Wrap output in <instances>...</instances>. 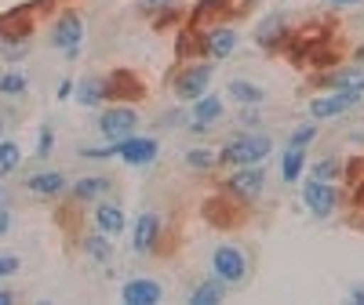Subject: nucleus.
<instances>
[{"mask_svg":"<svg viewBox=\"0 0 364 305\" xmlns=\"http://www.w3.org/2000/svg\"><path fill=\"white\" fill-rule=\"evenodd\" d=\"M117 157V142H106V145H87L80 149V160H109Z\"/></svg>","mask_w":364,"mask_h":305,"instance_id":"c756f323","label":"nucleus"},{"mask_svg":"<svg viewBox=\"0 0 364 305\" xmlns=\"http://www.w3.org/2000/svg\"><path fill=\"white\" fill-rule=\"evenodd\" d=\"M208 62H226V58L237 51V29L233 26H211L204 40H200Z\"/></svg>","mask_w":364,"mask_h":305,"instance_id":"f8f14e48","label":"nucleus"},{"mask_svg":"<svg viewBox=\"0 0 364 305\" xmlns=\"http://www.w3.org/2000/svg\"><path fill=\"white\" fill-rule=\"evenodd\" d=\"M113 236H106V233H91V236H84L80 240V251L91 258V262H95V265H109L113 262V243H109Z\"/></svg>","mask_w":364,"mask_h":305,"instance_id":"412c9836","label":"nucleus"},{"mask_svg":"<svg viewBox=\"0 0 364 305\" xmlns=\"http://www.w3.org/2000/svg\"><path fill=\"white\" fill-rule=\"evenodd\" d=\"M70 189V178L63 171H37L26 178V193L29 196H41V200H55Z\"/></svg>","mask_w":364,"mask_h":305,"instance_id":"ddd939ff","label":"nucleus"},{"mask_svg":"<svg viewBox=\"0 0 364 305\" xmlns=\"http://www.w3.org/2000/svg\"><path fill=\"white\" fill-rule=\"evenodd\" d=\"M339 171H343V164H339L336 157H324V160H317V164L310 167V174H317V178H328V182H336V178H339Z\"/></svg>","mask_w":364,"mask_h":305,"instance_id":"c85d7f7f","label":"nucleus"},{"mask_svg":"<svg viewBox=\"0 0 364 305\" xmlns=\"http://www.w3.org/2000/svg\"><path fill=\"white\" fill-rule=\"evenodd\" d=\"M350 301H353V305H364V284H357V287L350 291Z\"/></svg>","mask_w":364,"mask_h":305,"instance_id":"f704fd0d","label":"nucleus"},{"mask_svg":"<svg viewBox=\"0 0 364 305\" xmlns=\"http://www.w3.org/2000/svg\"><path fill=\"white\" fill-rule=\"evenodd\" d=\"M0 55H4V62H22L29 55V40H0Z\"/></svg>","mask_w":364,"mask_h":305,"instance_id":"cd10ccee","label":"nucleus"},{"mask_svg":"<svg viewBox=\"0 0 364 305\" xmlns=\"http://www.w3.org/2000/svg\"><path fill=\"white\" fill-rule=\"evenodd\" d=\"M8 233H11V211L0 207V236H8Z\"/></svg>","mask_w":364,"mask_h":305,"instance_id":"473e14b6","label":"nucleus"},{"mask_svg":"<svg viewBox=\"0 0 364 305\" xmlns=\"http://www.w3.org/2000/svg\"><path fill=\"white\" fill-rule=\"evenodd\" d=\"M331 4H336V8H357L360 0H331Z\"/></svg>","mask_w":364,"mask_h":305,"instance_id":"c9c22d12","label":"nucleus"},{"mask_svg":"<svg viewBox=\"0 0 364 305\" xmlns=\"http://www.w3.org/2000/svg\"><path fill=\"white\" fill-rule=\"evenodd\" d=\"M226 99H233L237 106H262L266 102V87H259V84H252V80H230L226 84Z\"/></svg>","mask_w":364,"mask_h":305,"instance_id":"6ab92c4d","label":"nucleus"},{"mask_svg":"<svg viewBox=\"0 0 364 305\" xmlns=\"http://www.w3.org/2000/svg\"><path fill=\"white\" fill-rule=\"evenodd\" d=\"M266 189V171L262 164H248V167H237L226 182H223V193L233 196L237 204H255Z\"/></svg>","mask_w":364,"mask_h":305,"instance_id":"423d86ee","label":"nucleus"},{"mask_svg":"<svg viewBox=\"0 0 364 305\" xmlns=\"http://www.w3.org/2000/svg\"><path fill=\"white\" fill-rule=\"evenodd\" d=\"M161 233H164V218L157 215V211H142L135 229H132V251L135 255H154L157 243H161Z\"/></svg>","mask_w":364,"mask_h":305,"instance_id":"1a4fd4ad","label":"nucleus"},{"mask_svg":"<svg viewBox=\"0 0 364 305\" xmlns=\"http://www.w3.org/2000/svg\"><path fill=\"white\" fill-rule=\"evenodd\" d=\"M0 200H4V189H0Z\"/></svg>","mask_w":364,"mask_h":305,"instance_id":"58836bf2","label":"nucleus"},{"mask_svg":"<svg viewBox=\"0 0 364 305\" xmlns=\"http://www.w3.org/2000/svg\"><path fill=\"white\" fill-rule=\"evenodd\" d=\"M284 37H288V18H284V15H269V18L259 26V33H255V40H259L262 51H273L277 44H284Z\"/></svg>","mask_w":364,"mask_h":305,"instance_id":"aec40b11","label":"nucleus"},{"mask_svg":"<svg viewBox=\"0 0 364 305\" xmlns=\"http://www.w3.org/2000/svg\"><path fill=\"white\" fill-rule=\"evenodd\" d=\"M11 301H15V294H11V291H0V305H11Z\"/></svg>","mask_w":364,"mask_h":305,"instance_id":"e433bc0d","label":"nucleus"},{"mask_svg":"<svg viewBox=\"0 0 364 305\" xmlns=\"http://www.w3.org/2000/svg\"><path fill=\"white\" fill-rule=\"evenodd\" d=\"M109 186H113V182L106 174H87V178L70 182L66 193H73V200H80V204H91V200H102L109 193Z\"/></svg>","mask_w":364,"mask_h":305,"instance_id":"f3484780","label":"nucleus"},{"mask_svg":"<svg viewBox=\"0 0 364 305\" xmlns=\"http://www.w3.org/2000/svg\"><path fill=\"white\" fill-rule=\"evenodd\" d=\"M328 91H353V95H364V62L360 66H339L317 80Z\"/></svg>","mask_w":364,"mask_h":305,"instance_id":"2eb2a0df","label":"nucleus"},{"mask_svg":"<svg viewBox=\"0 0 364 305\" xmlns=\"http://www.w3.org/2000/svg\"><path fill=\"white\" fill-rule=\"evenodd\" d=\"M302 171H306V149L288 145L284 157H281V178H284V186H299Z\"/></svg>","mask_w":364,"mask_h":305,"instance_id":"4be33fe9","label":"nucleus"},{"mask_svg":"<svg viewBox=\"0 0 364 305\" xmlns=\"http://www.w3.org/2000/svg\"><path fill=\"white\" fill-rule=\"evenodd\" d=\"M157 152H161V142L157 138H146V135H132L124 142H117V157L124 160L128 167H149L157 160Z\"/></svg>","mask_w":364,"mask_h":305,"instance_id":"9d476101","label":"nucleus"},{"mask_svg":"<svg viewBox=\"0 0 364 305\" xmlns=\"http://www.w3.org/2000/svg\"><path fill=\"white\" fill-rule=\"evenodd\" d=\"M269 152H273V138L266 131H240L219 149V164L248 167V164H262Z\"/></svg>","mask_w":364,"mask_h":305,"instance_id":"f257e3e1","label":"nucleus"},{"mask_svg":"<svg viewBox=\"0 0 364 305\" xmlns=\"http://www.w3.org/2000/svg\"><path fill=\"white\" fill-rule=\"evenodd\" d=\"M360 102L364 95H353V91H324V95L310 99V120H339Z\"/></svg>","mask_w":364,"mask_h":305,"instance_id":"6e6552de","label":"nucleus"},{"mask_svg":"<svg viewBox=\"0 0 364 305\" xmlns=\"http://www.w3.org/2000/svg\"><path fill=\"white\" fill-rule=\"evenodd\" d=\"M142 124V116L135 106H124V102H117V106H106L99 109V120H95V131L102 135V142H124L139 131Z\"/></svg>","mask_w":364,"mask_h":305,"instance_id":"f03ea898","label":"nucleus"},{"mask_svg":"<svg viewBox=\"0 0 364 305\" xmlns=\"http://www.w3.org/2000/svg\"><path fill=\"white\" fill-rule=\"evenodd\" d=\"M26 91H29V77H26L18 66L0 73V95H4V99H22Z\"/></svg>","mask_w":364,"mask_h":305,"instance_id":"b1692460","label":"nucleus"},{"mask_svg":"<svg viewBox=\"0 0 364 305\" xmlns=\"http://www.w3.org/2000/svg\"><path fill=\"white\" fill-rule=\"evenodd\" d=\"M211 277H219L226 287H240L252 277V262L240 248H233V243H219V248L211 251Z\"/></svg>","mask_w":364,"mask_h":305,"instance_id":"7ed1b4c3","label":"nucleus"},{"mask_svg":"<svg viewBox=\"0 0 364 305\" xmlns=\"http://www.w3.org/2000/svg\"><path fill=\"white\" fill-rule=\"evenodd\" d=\"M70 95H73V80H63V84H58V99H63V102H66Z\"/></svg>","mask_w":364,"mask_h":305,"instance_id":"72a5a7b5","label":"nucleus"},{"mask_svg":"<svg viewBox=\"0 0 364 305\" xmlns=\"http://www.w3.org/2000/svg\"><path fill=\"white\" fill-rule=\"evenodd\" d=\"M22 167V149L11 138H0V178H8Z\"/></svg>","mask_w":364,"mask_h":305,"instance_id":"393cba45","label":"nucleus"},{"mask_svg":"<svg viewBox=\"0 0 364 305\" xmlns=\"http://www.w3.org/2000/svg\"><path fill=\"white\" fill-rule=\"evenodd\" d=\"M4 135H8V116L0 113V138H4Z\"/></svg>","mask_w":364,"mask_h":305,"instance_id":"4c0bfd02","label":"nucleus"},{"mask_svg":"<svg viewBox=\"0 0 364 305\" xmlns=\"http://www.w3.org/2000/svg\"><path fill=\"white\" fill-rule=\"evenodd\" d=\"M73 95H77V102L87 106V109H102V102H109V95H106V77H99V73L80 77V80L73 84Z\"/></svg>","mask_w":364,"mask_h":305,"instance_id":"dca6fc26","label":"nucleus"},{"mask_svg":"<svg viewBox=\"0 0 364 305\" xmlns=\"http://www.w3.org/2000/svg\"><path fill=\"white\" fill-rule=\"evenodd\" d=\"M299 193H302V204H306V211L314 218H331V215H336V207H339V186H336V182L310 174L299 186Z\"/></svg>","mask_w":364,"mask_h":305,"instance_id":"39448f33","label":"nucleus"},{"mask_svg":"<svg viewBox=\"0 0 364 305\" xmlns=\"http://www.w3.org/2000/svg\"><path fill=\"white\" fill-rule=\"evenodd\" d=\"M219 116H223V99L219 95H204L190 102V131L193 135H208L211 124H219Z\"/></svg>","mask_w":364,"mask_h":305,"instance_id":"9b49d317","label":"nucleus"},{"mask_svg":"<svg viewBox=\"0 0 364 305\" xmlns=\"http://www.w3.org/2000/svg\"><path fill=\"white\" fill-rule=\"evenodd\" d=\"M91 222H95V229L106 233V236H120L128 229V218H124V211H120L117 204H99L95 215H91Z\"/></svg>","mask_w":364,"mask_h":305,"instance_id":"a211bd4d","label":"nucleus"},{"mask_svg":"<svg viewBox=\"0 0 364 305\" xmlns=\"http://www.w3.org/2000/svg\"><path fill=\"white\" fill-rule=\"evenodd\" d=\"M226 284L219 280V277H208L204 284H197L193 291H190V305H219L223 298H226Z\"/></svg>","mask_w":364,"mask_h":305,"instance_id":"5701e85b","label":"nucleus"},{"mask_svg":"<svg viewBox=\"0 0 364 305\" xmlns=\"http://www.w3.org/2000/svg\"><path fill=\"white\" fill-rule=\"evenodd\" d=\"M48 44H51L58 55H63V58L77 62V58H80V48H84V18H80V11H63V15H58L55 26H51Z\"/></svg>","mask_w":364,"mask_h":305,"instance_id":"20e7f679","label":"nucleus"},{"mask_svg":"<svg viewBox=\"0 0 364 305\" xmlns=\"http://www.w3.org/2000/svg\"><path fill=\"white\" fill-rule=\"evenodd\" d=\"M317 120H310V124H299L291 135H288V145H299V149H310L314 142H317Z\"/></svg>","mask_w":364,"mask_h":305,"instance_id":"bb28decb","label":"nucleus"},{"mask_svg":"<svg viewBox=\"0 0 364 305\" xmlns=\"http://www.w3.org/2000/svg\"><path fill=\"white\" fill-rule=\"evenodd\" d=\"M51 149H55V128L44 124V131L37 135V160H48V157H51Z\"/></svg>","mask_w":364,"mask_h":305,"instance_id":"7c9ffc66","label":"nucleus"},{"mask_svg":"<svg viewBox=\"0 0 364 305\" xmlns=\"http://www.w3.org/2000/svg\"><path fill=\"white\" fill-rule=\"evenodd\" d=\"M18 269H22V258H18V255H11V251L0 255V280H11Z\"/></svg>","mask_w":364,"mask_h":305,"instance_id":"2f4dec72","label":"nucleus"},{"mask_svg":"<svg viewBox=\"0 0 364 305\" xmlns=\"http://www.w3.org/2000/svg\"><path fill=\"white\" fill-rule=\"evenodd\" d=\"M186 167L190 171H211V167H219V149H190L186 152Z\"/></svg>","mask_w":364,"mask_h":305,"instance_id":"a878e982","label":"nucleus"},{"mask_svg":"<svg viewBox=\"0 0 364 305\" xmlns=\"http://www.w3.org/2000/svg\"><path fill=\"white\" fill-rule=\"evenodd\" d=\"M120 298H124L128 305H157V301H164V287H161V280L135 277V280H128L124 287H120Z\"/></svg>","mask_w":364,"mask_h":305,"instance_id":"4468645a","label":"nucleus"},{"mask_svg":"<svg viewBox=\"0 0 364 305\" xmlns=\"http://www.w3.org/2000/svg\"><path fill=\"white\" fill-rule=\"evenodd\" d=\"M211 73H215V62H190V66H182L178 77L171 80L175 99L186 102V106H190L193 99H200L204 91H208V84H211Z\"/></svg>","mask_w":364,"mask_h":305,"instance_id":"0eeeda50","label":"nucleus"}]
</instances>
